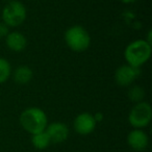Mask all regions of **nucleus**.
<instances>
[{
    "instance_id": "obj_1",
    "label": "nucleus",
    "mask_w": 152,
    "mask_h": 152,
    "mask_svg": "<svg viewBox=\"0 0 152 152\" xmlns=\"http://www.w3.org/2000/svg\"><path fill=\"white\" fill-rule=\"evenodd\" d=\"M152 47L145 39H137L130 42L124 49V58L127 65L140 69L151 57Z\"/></svg>"
},
{
    "instance_id": "obj_2",
    "label": "nucleus",
    "mask_w": 152,
    "mask_h": 152,
    "mask_svg": "<svg viewBox=\"0 0 152 152\" xmlns=\"http://www.w3.org/2000/svg\"><path fill=\"white\" fill-rule=\"evenodd\" d=\"M19 123L26 132L32 135L45 131L48 125V117L42 108L30 106L21 113Z\"/></svg>"
},
{
    "instance_id": "obj_3",
    "label": "nucleus",
    "mask_w": 152,
    "mask_h": 152,
    "mask_svg": "<svg viewBox=\"0 0 152 152\" xmlns=\"http://www.w3.org/2000/svg\"><path fill=\"white\" fill-rule=\"evenodd\" d=\"M64 40L70 50L77 53L87 51L92 42L91 36L87 28L79 24H75L67 28L64 34Z\"/></svg>"
},
{
    "instance_id": "obj_4",
    "label": "nucleus",
    "mask_w": 152,
    "mask_h": 152,
    "mask_svg": "<svg viewBox=\"0 0 152 152\" xmlns=\"http://www.w3.org/2000/svg\"><path fill=\"white\" fill-rule=\"evenodd\" d=\"M27 10L19 0H10L1 12L2 22L9 28H16L25 22Z\"/></svg>"
},
{
    "instance_id": "obj_5",
    "label": "nucleus",
    "mask_w": 152,
    "mask_h": 152,
    "mask_svg": "<svg viewBox=\"0 0 152 152\" xmlns=\"http://www.w3.org/2000/svg\"><path fill=\"white\" fill-rule=\"evenodd\" d=\"M152 120V107L147 101L134 103L128 114V122L133 128L143 129L150 124Z\"/></svg>"
},
{
    "instance_id": "obj_6",
    "label": "nucleus",
    "mask_w": 152,
    "mask_h": 152,
    "mask_svg": "<svg viewBox=\"0 0 152 152\" xmlns=\"http://www.w3.org/2000/svg\"><path fill=\"white\" fill-rule=\"evenodd\" d=\"M97 126L94 115L91 113L83 112L78 114L73 121V128L76 133L80 135H88L94 132Z\"/></svg>"
},
{
    "instance_id": "obj_7",
    "label": "nucleus",
    "mask_w": 152,
    "mask_h": 152,
    "mask_svg": "<svg viewBox=\"0 0 152 152\" xmlns=\"http://www.w3.org/2000/svg\"><path fill=\"white\" fill-rule=\"evenodd\" d=\"M140 69L133 68L131 66L124 64L120 66L115 71V81L120 87H130L135 79L139 77Z\"/></svg>"
},
{
    "instance_id": "obj_8",
    "label": "nucleus",
    "mask_w": 152,
    "mask_h": 152,
    "mask_svg": "<svg viewBox=\"0 0 152 152\" xmlns=\"http://www.w3.org/2000/svg\"><path fill=\"white\" fill-rule=\"evenodd\" d=\"M45 131L50 137L51 144H61L66 142L69 137L70 130L67 124L63 122L48 123Z\"/></svg>"
},
{
    "instance_id": "obj_9",
    "label": "nucleus",
    "mask_w": 152,
    "mask_h": 152,
    "mask_svg": "<svg viewBox=\"0 0 152 152\" xmlns=\"http://www.w3.org/2000/svg\"><path fill=\"white\" fill-rule=\"evenodd\" d=\"M127 144L132 150L142 152L149 145V137L143 129L133 128L127 134Z\"/></svg>"
},
{
    "instance_id": "obj_10",
    "label": "nucleus",
    "mask_w": 152,
    "mask_h": 152,
    "mask_svg": "<svg viewBox=\"0 0 152 152\" xmlns=\"http://www.w3.org/2000/svg\"><path fill=\"white\" fill-rule=\"evenodd\" d=\"M5 46L13 52H22L27 47V38L18 30L10 31L5 37Z\"/></svg>"
},
{
    "instance_id": "obj_11",
    "label": "nucleus",
    "mask_w": 152,
    "mask_h": 152,
    "mask_svg": "<svg viewBox=\"0 0 152 152\" xmlns=\"http://www.w3.org/2000/svg\"><path fill=\"white\" fill-rule=\"evenodd\" d=\"M12 77L17 85H28L34 78V71L30 67L26 65H21L12 72Z\"/></svg>"
},
{
    "instance_id": "obj_12",
    "label": "nucleus",
    "mask_w": 152,
    "mask_h": 152,
    "mask_svg": "<svg viewBox=\"0 0 152 152\" xmlns=\"http://www.w3.org/2000/svg\"><path fill=\"white\" fill-rule=\"evenodd\" d=\"M31 145L38 150H45L51 145V141L46 131L31 135Z\"/></svg>"
},
{
    "instance_id": "obj_13",
    "label": "nucleus",
    "mask_w": 152,
    "mask_h": 152,
    "mask_svg": "<svg viewBox=\"0 0 152 152\" xmlns=\"http://www.w3.org/2000/svg\"><path fill=\"white\" fill-rule=\"evenodd\" d=\"M12 65L7 58L0 56V85L5 83L12 76Z\"/></svg>"
},
{
    "instance_id": "obj_14",
    "label": "nucleus",
    "mask_w": 152,
    "mask_h": 152,
    "mask_svg": "<svg viewBox=\"0 0 152 152\" xmlns=\"http://www.w3.org/2000/svg\"><path fill=\"white\" fill-rule=\"evenodd\" d=\"M127 97L132 101L133 103L144 101L145 98V90L140 86H132L127 92Z\"/></svg>"
},
{
    "instance_id": "obj_15",
    "label": "nucleus",
    "mask_w": 152,
    "mask_h": 152,
    "mask_svg": "<svg viewBox=\"0 0 152 152\" xmlns=\"http://www.w3.org/2000/svg\"><path fill=\"white\" fill-rule=\"evenodd\" d=\"M9 32H10L9 27H7L3 22H0V38H1V37H4L5 38Z\"/></svg>"
},
{
    "instance_id": "obj_16",
    "label": "nucleus",
    "mask_w": 152,
    "mask_h": 152,
    "mask_svg": "<svg viewBox=\"0 0 152 152\" xmlns=\"http://www.w3.org/2000/svg\"><path fill=\"white\" fill-rule=\"evenodd\" d=\"M94 118H95L97 123L101 122V121L103 120V114H102V113H96V114H94Z\"/></svg>"
},
{
    "instance_id": "obj_17",
    "label": "nucleus",
    "mask_w": 152,
    "mask_h": 152,
    "mask_svg": "<svg viewBox=\"0 0 152 152\" xmlns=\"http://www.w3.org/2000/svg\"><path fill=\"white\" fill-rule=\"evenodd\" d=\"M31 1H34V0H31Z\"/></svg>"
}]
</instances>
